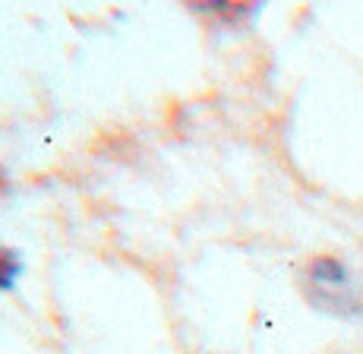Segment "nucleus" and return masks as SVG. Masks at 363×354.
<instances>
[{
	"label": "nucleus",
	"mask_w": 363,
	"mask_h": 354,
	"mask_svg": "<svg viewBox=\"0 0 363 354\" xmlns=\"http://www.w3.org/2000/svg\"><path fill=\"white\" fill-rule=\"evenodd\" d=\"M310 297L323 307H360L357 282L351 279V269L335 256H319L306 269Z\"/></svg>",
	"instance_id": "f257e3e1"
},
{
	"label": "nucleus",
	"mask_w": 363,
	"mask_h": 354,
	"mask_svg": "<svg viewBox=\"0 0 363 354\" xmlns=\"http://www.w3.org/2000/svg\"><path fill=\"white\" fill-rule=\"evenodd\" d=\"M19 275H23V262L16 260V253L0 250V291H10Z\"/></svg>",
	"instance_id": "f03ea898"
}]
</instances>
